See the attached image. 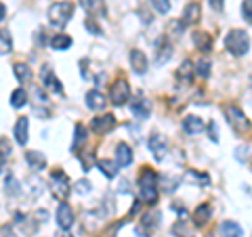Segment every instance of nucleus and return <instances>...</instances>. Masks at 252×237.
<instances>
[{
  "label": "nucleus",
  "instance_id": "15",
  "mask_svg": "<svg viewBox=\"0 0 252 237\" xmlns=\"http://www.w3.org/2000/svg\"><path fill=\"white\" fill-rule=\"evenodd\" d=\"M30 120L26 116H21L17 122H15V128H13V134H15V141H17L19 145H26L28 139H30Z\"/></svg>",
  "mask_w": 252,
  "mask_h": 237
},
{
  "label": "nucleus",
  "instance_id": "48",
  "mask_svg": "<svg viewBox=\"0 0 252 237\" xmlns=\"http://www.w3.org/2000/svg\"><path fill=\"white\" fill-rule=\"evenodd\" d=\"M57 237H74V235L69 233V231H65V229H61V231L57 233Z\"/></svg>",
  "mask_w": 252,
  "mask_h": 237
},
{
  "label": "nucleus",
  "instance_id": "32",
  "mask_svg": "<svg viewBox=\"0 0 252 237\" xmlns=\"http://www.w3.org/2000/svg\"><path fill=\"white\" fill-rule=\"evenodd\" d=\"M11 153H13V147H11V143L6 141L4 137L0 139V168L6 164V160L11 157Z\"/></svg>",
  "mask_w": 252,
  "mask_h": 237
},
{
  "label": "nucleus",
  "instance_id": "1",
  "mask_svg": "<svg viewBox=\"0 0 252 237\" xmlns=\"http://www.w3.org/2000/svg\"><path fill=\"white\" fill-rule=\"evenodd\" d=\"M158 183H160L158 172L154 168H149V166H143V170L139 172V189H141V200L149 204V206H154L158 202V195H160Z\"/></svg>",
  "mask_w": 252,
  "mask_h": 237
},
{
  "label": "nucleus",
  "instance_id": "2",
  "mask_svg": "<svg viewBox=\"0 0 252 237\" xmlns=\"http://www.w3.org/2000/svg\"><path fill=\"white\" fill-rule=\"evenodd\" d=\"M74 9H76V6H74L72 0H59V2H53L49 6V13H46L49 23H51L53 28L63 30L69 23V19H72Z\"/></svg>",
  "mask_w": 252,
  "mask_h": 237
},
{
  "label": "nucleus",
  "instance_id": "17",
  "mask_svg": "<svg viewBox=\"0 0 252 237\" xmlns=\"http://www.w3.org/2000/svg\"><path fill=\"white\" fill-rule=\"evenodd\" d=\"M128 59H130V67H132V72L135 74H145L147 72V57H145L143 51L132 49L130 55H128Z\"/></svg>",
  "mask_w": 252,
  "mask_h": 237
},
{
  "label": "nucleus",
  "instance_id": "9",
  "mask_svg": "<svg viewBox=\"0 0 252 237\" xmlns=\"http://www.w3.org/2000/svg\"><path fill=\"white\" fill-rule=\"evenodd\" d=\"M116 126V116L112 114H103V116H97L91 120V130L94 134H105L109 132Z\"/></svg>",
  "mask_w": 252,
  "mask_h": 237
},
{
  "label": "nucleus",
  "instance_id": "18",
  "mask_svg": "<svg viewBox=\"0 0 252 237\" xmlns=\"http://www.w3.org/2000/svg\"><path fill=\"white\" fill-rule=\"evenodd\" d=\"M107 105V99L103 92L99 90H89L86 92V107L93 109V112H101V109H105Z\"/></svg>",
  "mask_w": 252,
  "mask_h": 237
},
{
  "label": "nucleus",
  "instance_id": "23",
  "mask_svg": "<svg viewBox=\"0 0 252 237\" xmlns=\"http://www.w3.org/2000/svg\"><path fill=\"white\" fill-rule=\"evenodd\" d=\"M191 40H193V46L202 53H208L212 49V36L206 34V31H193L191 34Z\"/></svg>",
  "mask_w": 252,
  "mask_h": 237
},
{
  "label": "nucleus",
  "instance_id": "42",
  "mask_svg": "<svg viewBox=\"0 0 252 237\" xmlns=\"http://www.w3.org/2000/svg\"><path fill=\"white\" fill-rule=\"evenodd\" d=\"M46 218H49V212H46V210H38L36 212V223H46Z\"/></svg>",
  "mask_w": 252,
  "mask_h": 237
},
{
  "label": "nucleus",
  "instance_id": "30",
  "mask_svg": "<svg viewBox=\"0 0 252 237\" xmlns=\"http://www.w3.org/2000/svg\"><path fill=\"white\" fill-rule=\"evenodd\" d=\"M183 28H185V23L183 21H168V26H166V38L168 40H172V38H179L181 34H183Z\"/></svg>",
  "mask_w": 252,
  "mask_h": 237
},
{
  "label": "nucleus",
  "instance_id": "46",
  "mask_svg": "<svg viewBox=\"0 0 252 237\" xmlns=\"http://www.w3.org/2000/svg\"><path fill=\"white\" fill-rule=\"evenodd\" d=\"M4 17H6V6L4 2H0V21H4Z\"/></svg>",
  "mask_w": 252,
  "mask_h": 237
},
{
  "label": "nucleus",
  "instance_id": "38",
  "mask_svg": "<svg viewBox=\"0 0 252 237\" xmlns=\"http://www.w3.org/2000/svg\"><path fill=\"white\" fill-rule=\"evenodd\" d=\"M84 26H86V30L91 31V34H94V36H103V30L99 28V23L94 21V17H89L84 21Z\"/></svg>",
  "mask_w": 252,
  "mask_h": 237
},
{
  "label": "nucleus",
  "instance_id": "19",
  "mask_svg": "<svg viewBox=\"0 0 252 237\" xmlns=\"http://www.w3.org/2000/svg\"><path fill=\"white\" fill-rule=\"evenodd\" d=\"M193 74H195L193 61L185 59L183 63H181V67L177 69V80H179L181 84H191V82H193Z\"/></svg>",
  "mask_w": 252,
  "mask_h": 237
},
{
  "label": "nucleus",
  "instance_id": "35",
  "mask_svg": "<svg viewBox=\"0 0 252 237\" xmlns=\"http://www.w3.org/2000/svg\"><path fill=\"white\" fill-rule=\"evenodd\" d=\"M4 189H6V193H9V195H19L21 193V185L17 183V178H15L13 175H9V177H6V180H4Z\"/></svg>",
  "mask_w": 252,
  "mask_h": 237
},
{
  "label": "nucleus",
  "instance_id": "26",
  "mask_svg": "<svg viewBox=\"0 0 252 237\" xmlns=\"http://www.w3.org/2000/svg\"><path fill=\"white\" fill-rule=\"evenodd\" d=\"M49 44H51L53 51H67L69 46H72V38L67 34H55Z\"/></svg>",
  "mask_w": 252,
  "mask_h": 237
},
{
  "label": "nucleus",
  "instance_id": "33",
  "mask_svg": "<svg viewBox=\"0 0 252 237\" xmlns=\"http://www.w3.org/2000/svg\"><path fill=\"white\" fill-rule=\"evenodd\" d=\"M141 218H143V227L149 229V231H154V229L160 225L162 214H158V212H152V214H145V216H141Z\"/></svg>",
  "mask_w": 252,
  "mask_h": 237
},
{
  "label": "nucleus",
  "instance_id": "4",
  "mask_svg": "<svg viewBox=\"0 0 252 237\" xmlns=\"http://www.w3.org/2000/svg\"><path fill=\"white\" fill-rule=\"evenodd\" d=\"M225 118H227L229 126H231V128L238 132V134H244V132L250 130V120H248V116L244 114V109H240L238 105H227V107H225Z\"/></svg>",
  "mask_w": 252,
  "mask_h": 237
},
{
  "label": "nucleus",
  "instance_id": "37",
  "mask_svg": "<svg viewBox=\"0 0 252 237\" xmlns=\"http://www.w3.org/2000/svg\"><path fill=\"white\" fill-rule=\"evenodd\" d=\"M152 6H154L156 13L168 15V11H170V0H152Z\"/></svg>",
  "mask_w": 252,
  "mask_h": 237
},
{
  "label": "nucleus",
  "instance_id": "44",
  "mask_svg": "<svg viewBox=\"0 0 252 237\" xmlns=\"http://www.w3.org/2000/svg\"><path fill=\"white\" fill-rule=\"evenodd\" d=\"M2 237H17V233H15V229L11 225H4L2 227Z\"/></svg>",
  "mask_w": 252,
  "mask_h": 237
},
{
  "label": "nucleus",
  "instance_id": "27",
  "mask_svg": "<svg viewBox=\"0 0 252 237\" xmlns=\"http://www.w3.org/2000/svg\"><path fill=\"white\" fill-rule=\"evenodd\" d=\"M86 139H89L86 126H84V124H76V128H74V143H72V151H74V153L78 151V149H80V145L84 143Z\"/></svg>",
  "mask_w": 252,
  "mask_h": 237
},
{
  "label": "nucleus",
  "instance_id": "34",
  "mask_svg": "<svg viewBox=\"0 0 252 237\" xmlns=\"http://www.w3.org/2000/svg\"><path fill=\"white\" fill-rule=\"evenodd\" d=\"M193 65H195V74H198L200 78H208L210 76V61L208 59H200V61H195L193 63Z\"/></svg>",
  "mask_w": 252,
  "mask_h": 237
},
{
  "label": "nucleus",
  "instance_id": "20",
  "mask_svg": "<svg viewBox=\"0 0 252 237\" xmlns=\"http://www.w3.org/2000/svg\"><path fill=\"white\" fill-rule=\"evenodd\" d=\"M130 112L135 114L139 120H147L149 114H152V105H149V101H145V99H135V101H130Z\"/></svg>",
  "mask_w": 252,
  "mask_h": 237
},
{
  "label": "nucleus",
  "instance_id": "29",
  "mask_svg": "<svg viewBox=\"0 0 252 237\" xmlns=\"http://www.w3.org/2000/svg\"><path fill=\"white\" fill-rule=\"evenodd\" d=\"M26 103H28V92H26V89H15L11 92V105L15 109H21Z\"/></svg>",
  "mask_w": 252,
  "mask_h": 237
},
{
  "label": "nucleus",
  "instance_id": "13",
  "mask_svg": "<svg viewBox=\"0 0 252 237\" xmlns=\"http://www.w3.org/2000/svg\"><path fill=\"white\" fill-rule=\"evenodd\" d=\"M204 128H206V124H204V120L200 116H187V118H183V130H185V134H189V137L202 134Z\"/></svg>",
  "mask_w": 252,
  "mask_h": 237
},
{
  "label": "nucleus",
  "instance_id": "24",
  "mask_svg": "<svg viewBox=\"0 0 252 237\" xmlns=\"http://www.w3.org/2000/svg\"><path fill=\"white\" fill-rule=\"evenodd\" d=\"M13 72H15V78H17L21 84H30L32 80H34V72H32V67L28 65V63H15Z\"/></svg>",
  "mask_w": 252,
  "mask_h": 237
},
{
  "label": "nucleus",
  "instance_id": "21",
  "mask_svg": "<svg viewBox=\"0 0 252 237\" xmlns=\"http://www.w3.org/2000/svg\"><path fill=\"white\" fill-rule=\"evenodd\" d=\"M26 164L30 166L32 170H44L46 168V157L40 153V151H34V149H32V151H26Z\"/></svg>",
  "mask_w": 252,
  "mask_h": 237
},
{
  "label": "nucleus",
  "instance_id": "5",
  "mask_svg": "<svg viewBox=\"0 0 252 237\" xmlns=\"http://www.w3.org/2000/svg\"><path fill=\"white\" fill-rule=\"evenodd\" d=\"M51 180H53L51 189H53L55 197H59L61 202L67 200V195H69V191H72V187H69V178H67V175H65V170H61V168L53 170V172H51Z\"/></svg>",
  "mask_w": 252,
  "mask_h": 237
},
{
  "label": "nucleus",
  "instance_id": "16",
  "mask_svg": "<svg viewBox=\"0 0 252 237\" xmlns=\"http://www.w3.org/2000/svg\"><path fill=\"white\" fill-rule=\"evenodd\" d=\"M210 216H212V206L208 202H202L198 208L193 210V225L195 227H204L210 223Z\"/></svg>",
  "mask_w": 252,
  "mask_h": 237
},
{
  "label": "nucleus",
  "instance_id": "7",
  "mask_svg": "<svg viewBox=\"0 0 252 237\" xmlns=\"http://www.w3.org/2000/svg\"><path fill=\"white\" fill-rule=\"evenodd\" d=\"M147 147L156 160H164L168 153V139L164 137L162 132H152L147 139Z\"/></svg>",
  "mask_w": 252,
  "mask_h": 237
},
{
  "label": "nucleus",
  "instance_id": "8",
  "mask_svg": "<svg viewBox=\"0 0 252 237\" xmlns=\"http://www.w3.org/2000/svg\"><path fill=\"white\" fill-rule=\"evenodd\" d=\"M57 227L59 229H65V231H69L72 229V225H74V220H76V214H74V208L69 206V204L63 200V202H59V206H57Z\"/></svg>",
  "mask_w": 252,
  "mask_h": 237
},
{
  "label": "nucleus",
  "instance_id": "25",
  "mask_svg": "<svg viewBox=\"0 0 252 237\" xmlns=\"http://www.w3.org/2000/svg\"><path fill=\"white\" fill-rule=\"evenodd\" d=\"M200 17H202V6L198 4V2H189L187 6H185V11H183V21L185 26L187 23H195V21H200Z\"/></svg>",
  "mask_w": 252,
  "mask_h": 237
},
{
  "label": "nucleus",
  "instance_id": "6",
  "mask_svg": "<svg viewBox=\"0 0 252 237\" xmlns=\"http://www.w3.org/2000/svg\"><path fill=\"white\" fill-rule=\"evenodd\" d=\"M128 99H130V84H128V80L118 78V80L112 84V89H109V101H112L114 105L120 107Z\"/></svg>",
  "mask_w": 252,
  "mask_h": 237
},
{
  "label": "nucleus",
  "instance_id": "43",
  "mask_svg": "<svg viewBox=\"0 0 252 237\" xmlns=\"http://www.w3.org/2000/svg\"><path fill=\"white\" fill-rule=\"evenodd\" d=\"M208 4H210V9H215V11H223L225 0H208Z\"/></svg>",
  "mask_w": 252,
  "mask_h": 237
},
{
  "label": "nucleus",
  "instance_id": "40",
  "mask_svg": "<svg viewBox=\"0 0 252 237\" xmlns=\"http://www.w3.org/2000/svg\"><path fill=\"white\" fill-rule=\"evenodd\" d=\"M80 162H82V170H91L94 164V153H80Z\"/></svg>",
  "mask_w": 252,
  "mask_h": 237
},
{
  "label": "nucleus",
  "instance_id": "22",
  "mask_svg": "<svg viewBox=\"0 0 252 237\" xmlns=\"http://www.w3.org/2000/svg\"><path fill=\"white\" fill-rule=\"evenodd\" d=\"M219 235L220 237H244V229L235 220H225L219 227Z\"/></svg>",
  "mask_w": 252,
  "mask_h": 237
},
{
  "label": "nucleus",
  "instance_id": "12",
  "mask_svg": "<svg viewBox=\"0 0 252 237\" xmlns=\"http://www.w3.org/2000/svg\"><path fill=\"white\" fill-rule=\"evenodd\" d=\"M42 84H44V89H49V90L57 92V94H63V84H61L59 78L55 76V72L49 65L42 69Z\"/></svg>",
  "mask_w": 252,
  "mask_h": 237
},
{
  "label": "nucleus",
  "instance_id": "47",
  "mask_svg": "<svg viewBox=\"0 0 252 237\" xmlns=\"http://www.w3.org/2000/svg\"><path fill=\"white\" fill-rule=\"evenodd\" d=\"M120 191H130V187H128V180H120Z\"/></svg>",
  "mask_w": 252,
  "mask_h": 237
},
{
  "label": "nucleus",
  "instance_id": "31",
  "mask_svg": "<svg viewBox=\"0 0 252 237\" xmlns=\"http://www.w3.org/2000/svg\"><path fill=\"white\" fill-rule=\"evenodd\" d=\"M185 178L200 183V187H208V185H210V177L204 175V172H198V170H187V172H185Z\"/></svg>",
  "mask_w": 252,
  "mask_h": 237
},
{
  "label": "nucleus",
  "instance_id": "11",
  "mask_svg": "<svg viewBox=\"0 0 252 237\" xmlns=\"http://www.w3.org/2000/svg\"><path fill=\"white\" fill-rule=\"evenodd\" d=\"M132 160H135L132 147L128 143H118V147H116V164L120 166V168H126V166L132 164Z\"/></svg>",
  "mask_w": 252,
  "mask_h": 237
},
{
  "label": "nucleus",
  "instance_id": "41",
  "mask_svg": "<svg viewBox=\"0 0 252 237\" xmlns=\"http://www.w3.org/2000/svg\"><path fill=\"white\" fill-rule=\"evenodd\" d=\"M91 189H93V187H91V183H89L86 178H80V180L76 183V191H78V193H82V195H84V193H89Z\"/></svg>",
  "mask_w": 252,
  "mask_h": 237
},
{
  "label": "nucleus",
  "instance_id": "14",
  "mask_svg": "<svg viewBox=\"0 0 252 237\" xmlns=\"http://www.w3.org/2000/svg\"><path fill=\"white\" fill-rule=\"evenodd\" d=\"M170 57H172V44H170L168 38L164 36V38H160V42L156 46V63L158 65H164Z\"/></svg>",
  "mask_w": 252,
  "mask_h": 237
},
{
  "label": "nucleus",
  "instance_id": "36",
  "mask_svg": "<svg viewBox=\"0 0 252 237\" xmlns=\"http://www.w3.org/2000/svg\"><path fill=\"white\" fill-rule=\"evenodd\" d=\"M13 51V40L9 36V31L0 30V53H11Z\"/></svg>",
  "mask_w": 252,
  "mask_h": 237
},
{
  "label": "nucleus",
  "instance_id": "45",
  "mask_svg": "<svg viewBox=\"0 0 252 237\" xmlns=\"http://www.w3.org/2000/svg\"><path fill=\"white\" fill-rule=\"evenodd\" d=\"M208 132H210L212 141H219V137H217V124H215V122H210V124H208Z\"/></svg>",
  "mask_w": 252,
  "mask_h": 237
},
{
  "label": "nucleus",
  "instance_id": "39",
  "mask_svg": "<svg viewBox=\"0 0 252 237\" xmlns=\"http://www.w3.org/2000/svg\"><path fill=\"white\" fill-rule=\"evenodd\" d=\"M242 17L252 26V0H242Z\"/></svg>",
  "mask_w": 252,
  "mask_h": 237
},
{
  "label": "nucleus",
  "instance_id": "10",
  "mask_svg": "<svg viewBox=\"0 0 252 237\" xmlns=\"http://www.w3.org/2000/svg\"><path fill=\"white\" fill-rule=\"evenodd\" d=\"M80 2L82 9L93 15V17H97V19H103L107 17V6H105V0H78Z\"/></svg>",
  "mask_w": 252,
  "mask_h": 237
},
{
  "label": "nucleus",
  "instance_id": "28",
  "mask_svg": "<svg viewBox=\"0 0 252 237\" xmlns=\"http://www.w3.org/2000/svg\"><path fill=\"white\" fill-rule=\"evenodd\" d=\"M97 168L103 172L107 178H116L118 170H120V166H118L116 162H109V160H99V162H97Z\"/></svg>",
  "mask_w": 252,
  "mask_h": 237
},
{
  "label": "nucleus",
  "instance_id": "3",
  "mask_svg": "<svg viewBox=\"0 0 252 237\" xmlns=\"http://www.w3.org/2000/svg\"><path fill=\"white\" fill-rule=\"evenodd\" d=\"M225 49L229 51L233 57H244L250 51V36L244 30H231L225 36Z\"/></svg>",
  "mask_w": 252,
  "mask_h": 237
}]
</instances>
